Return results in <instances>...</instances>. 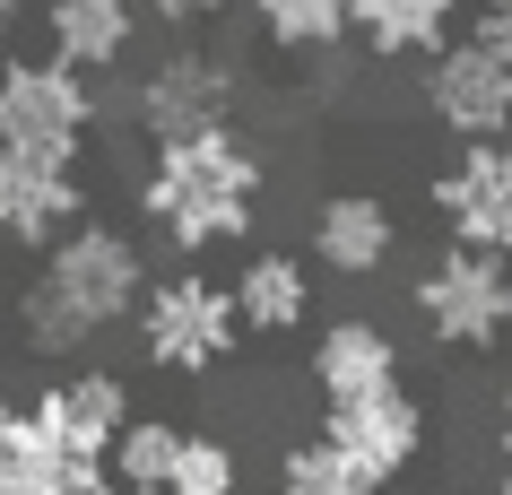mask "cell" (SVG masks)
I'll use <instances>...</instances> for the list:
<instances>
[{"instance_id": "obj_7", "label": "cell", "mask_w": 512, "mask_h": 495, "mask_svg": "<svg viewBox=\"0 0 512 495\" xmlns=\"http://www.w3.org/2000/svg\"><path fill=\"white\" fill-rule=\"evenodd\" d=\"M426 209L443 218V244L504 252L512 261V131L504 139H460L426 174Z\"/></svg>"}, {"instance_id": "obj_17", "label": "cell", "mask_w": 512, "mask_h": 495, "mask_svg": "<svg viewBox=\"0 0 512 495\" xmlns=\"http://www.w3.org/2000/svg\"><path fill=\"white\" fill-rule=\"evenodd\" d=\"M252 35L287 61H330L339 44L356 35V0H235Z\"/></svg>"}, {"instance_id": "obj_9", "label": "cell", "mask_w": 512, "mask_h": 495, "mask_svg": "<svg viewBox=\"0 0 512 495\" xmlns=\"http://www.w3.org/2000/svg\"><path fill=\"white\" fill-rule=\"evenodd\" d=\"M322 435L339 443L356 469H374L382 487H391V478H408V469L426 461L434 417H426V400L408 383H391V391H356V400H322Z\"/></svg>"}, {"instance_id": "obj_22", "label": "cell", "mask_w": 512, "mask_h": 495, "mask_svg": "<svg viewBox=\"0 0 512 495\" xmlns=\"http://www.w3.org/2000/svg\"><path fill=\"white\" fill-rule=\"evenodd\" d=\"M469 35L512 61V0H469Z\"/></svg>"}, {"instance_id": "obj_14", "label": "cell", "mask_w": 512, "mask_h": 495, "mask_svg": "<svg viewBox=\"0 0 512 495\" xmlns=\"http://www.w3.org/2000/svg\"><path fill=\"white\" fill-rule=\"evenodd\" d=\"M400 365H408L400 339H391L374 313H339V322L313 330V357H304V374H313V391H322V400H356V391L408 383Z\"/></svg>"}, {"instance_id": "obj_8", "label": "cell", "mask_w": 512, "mask_h": 495, "mask_svg": "<svg viewBox=\"0 0 512 495\" xmlns=\"http://www.w3.org/2000/svg\"><path fill=\"white\" fill-rule=\"evenodd\" d=\"M417 105H426L434 131H452V139H504L512 131V61L460 27L417 70Z\"/></svg>"}, {"instance_id": "obj_6", "label": "cell", "mask_w": 512, "mask_h": 495, "mask_svg": "<svg viewBox=\"0 0 512 495\" xmlns=\"http://www.w3.org/2000/svg\"><path fill=\"white\" fill-rule=\"evenodd\" d=\"M235 105H243V53L200 44V35H174L131 79L139 139H183V131H209V122H235Z\"/></svg>"}, {"instance_id": "obj_20", "label": "cell", "mask_w": 512, "mask_h": 495, "mask_svg": "<svg viewBox=\"0 0 512 495\" xmlns=\"http://www.w3.org/2000/svg\"><path fill=\"white\" fill-rule=\"evenodd\" d=\"M174 443L183 426L174 417H122V435H113V487H165V469H174Z\"/></svg>"}, {"instance_id": "obj_1", "label": "cell", "mask_w": 512, "mask_h": 495, "mask_svg": "<svg viewBox=\"0 0 512 495\" xmlns=\"http://www.w3.org/2000/svg\"><path fill=\"white\" fill-rule=\"evenodd\" d=\"M270 200V157L243 122H209L183 139H148L139 165V226L183 261H209L226 244H252Z\"/></svg>"}, {"instance_id": "obj_21", "label": "cell", "mask_w": 512, "mask_h": 495, "mask_svg": "<svg viewBox=\"0 0 512 495\" xmlns=\"http://www.w3.org/2000/svg\"><path fill=\"white\" fill-rule=\"evenodd\" d=\"M235 0H139V18H157L165 35H200L209 18H226Z\"/></svg>"}, {"instance_id": "obj_23", "label": "cell", "mask_w": 512, "mask_h": 495, "mask_svg": "<svg viewBox=\"0 0 512 495\" xmlns=\"http://www.w3.org/2000/svg\"><path fill=\"white\" fill-rule=\"evenodd\" d=\"M27 18H35V0H0V44H9V35L27 27Z\"/></svg>"}, {"instance_id": "obj_24", "label": "cell", "mask_w": 512, "mask_h": 495, "mask_svg": "<svg viewBox=\"0 0 512 495\" xmlns=\"http://www.w3.org/2000/svg\"><path fill=\"white\" fill-rule=\"evenodd\" d=\"M495 443H504V461H512V383H504V400H495Z\"/></svg>"}, {"instance_id": "obj_16", "label": "cell", "mask_w": 512, "mask_h": 495, "mask_svg": "<svg viewBox=\"0 0 512 495\" xmlns=\"http://www.w3.org/2000/svg\"><path fill=\"white\" fill-rule=\"evenodd\" d=\"M469 27V0H356V35L348 44H365L374 61H434L452 35Z\"/></svg>"}, {"instance_id": "obj_18", "label": "cell", "mask_w": 512, "mask_h": 495, "mask_svg": "<svg viewBox=\"0 0 512 495\" xmlns=\"http://www.w3.org/2000/svg\"><path fill=\"white\" fill-rule=\"evenodd\" d=\"M270 495H382V478H374V469H356L330 435H304V443L278 452Z\"/></svg>"}, {"instance_id": "obj_3", "label": "cell", "mask_w": 512, "mask_h": 495, "mask_svg": "<svg viewBox=\"0 0 512 495\" xmlns=\"http://www.w3.org/2000/svg\"><path fill=\"white\" fill-rule=\"evenodd\" d=\"M131 339H139V365L148 374H226L243 348V322H235V296H226V278L209 270H165L139 287V313H131Z\"/></svg>"}, {"instance_id": "obj_2", "label": "cell", "mask_w": 512, "mask_h": 495, "mask_svg": "<svg viewBox=\"0 0 512 495\" xmlns=\"http://www.w3.org/2000/svg\"><path fill=\"white\" fill-rule=\"evenodd\" d=\"M148 244H139L131 226L113 218H79L70 235H53V244L35 252L27 287H18V304H9V322H18V348L44 365H70L87 357L96 339H113V330H131L139 313V287H148Z\"/></svg>"}, {"instance_id": "obj_5", "label": "cell", "mask_w": 512, "mask_h": 495, "mask_svg": "<svg viewBox=\"0 0 512 495\" xmlns=\"http://www.w3.org/2000/svg\"><path fill=\"white\" fill-rule=\"evenodd\" d=\"M408 313L426 322L434 348L452 357H486L512 339V261L504 252H469V244H434L408 278Z\"/></svg>"}, {"instance_id": "obj_15", "label": "cell", "mask_w": 512, "mask_h": 495, "mask_svg": "<svg viewBox=\"0 0 512 495\" xmlns=\"http://www.w3.org/2000/svg\"><path fill=\"white\" fill-rule=\"evenodd\" d=\"M35 18H44V53L87 70V79H105L122 61L139 53V0H35Z\"/></svg>"}, {"instance_id": "obj_25", "label": "cell", "mask_w": 512, "mask_h": 495, "mask_svg": "<svg viewBox=\"0 0 512 495\" xmlns=\"http://www.w3.org/2000/svg\"><path fill=\"white\" fill-rule=\"evenodd\" d=\"M105 495H165V487H105Z\"/></svg>"}, {"instance_id": "obj_4", "label": "cell", "mask_w": 512, "mask_h": 495, "mask_svg": "<svg viewBox=\"0 0 512 495\" xmlns=\"http://www.w3.org/2000/svg\"><path fill=\"white\" fill-rule=\"evenodd\" d=\"M96 131H105V105L87 70L53 53H0V148L44 165H87Z\"/></svg>"}, {"instance_id": "obj_10", "label": "cell", "mask_w": 512, "mask_h": 495, "mask_svg": "<svg viewBox=\"0 0 512 495\" xmlns=\"http://www.w3.org/2000/svg\"><path fill=\"white\" fill-rule=\"evenodd\" d=\"M304 261H313L322 278H348V287L382 278L391 261H400V209H391L382 192H322L313 200Z\"/></svg>"}, {"instance_id": "obj_26", "label": "cell", "mask_w": 512, "mask_h": 495, "mask_svg": "<svg viewBox=\"0 0 512 495\" xmlns=\"http://www.w3.org/2000/svg\"><path fill=\"white\" fill-rule=\"evenodd\" d=\"M495 495H512V469H504V478H495Z\"/></svg>"}, {"instance_id": "obj_13", "label": "cell", "mask_w": 512, "mask_h": 495, "mask_svg": "<svg viewBox=\"0 0 512 495\" xmlns=\"http://www.w3.org/2000/svg\"><path fill=\"white\" fill-rule=\"evenodd\" d=\"M313 261L287 244H261V252H243L235 278H226V296H235V322L243 339H296L304 322H313Z\"/></svg>"}, {"instance_id": "obj_12", "label": "cell", "mask_w": 512, "mask_h": 495, "mask_svg": "<svg viewBox=\"0 0 512 495\" xmlns=\"http://www.w3.org/2000/svg\"><path fill=\"white\" fill-rule=\"evenodd\" d=\"M27 409L44 417L79 461H96L113 478V435H122V417H131V383H122L113 365H70V374H53L44 391H27Z\"/></svg>"}, {"instance_id": "obj_19", "label": "cell", "mask_w": 512, "mask_h": 495, "mask_svg": "<svg viewBox=\"0 0 512 495\" xmlns=\"http://www.w3.org/2000/svg\"><path fill=\"white\" fill-rule=\"evenodd\" d=\"M165 495H243V452L226 435H200L183 426L174 443V469H165Z\"/></svg>"}, {"instance_id": "obj_11", "label": "cell", "mask_w": 512, "mask_h": 495, "mask_svg": "<svg viewBox=\"0 0 512 495\" xmlns=\"http://www.w3.org/2000/svg\"><path fill=\"white\" fill-rule=\"evenodd\" d=\"M87 165H44V157H18L0 148V244L9 252H44L53 235L87 218Z\"/></svg>"}]
</instances>
